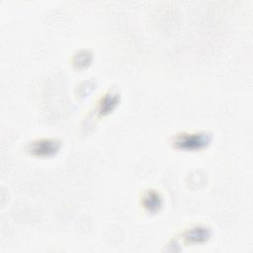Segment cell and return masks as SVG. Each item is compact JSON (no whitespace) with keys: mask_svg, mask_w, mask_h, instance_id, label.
<instances>
[{"mask_svg":"<svg viewBox=\"0 0 253 253\" xmlns=\"http://www.w3.org/2000/svg\"><path fill=\"white\" fill-rule=\"evenodd\" d=\"M58 148H59V143L54 139L39 140L38 142L33 143V146H32V150L34 152H37L38 155H49L50 153H53L54 150L56 151Z\"/></svg>","mask_w":253,"mask_h":253,"instance_id":"1","label":"cell"}]
</instances>
